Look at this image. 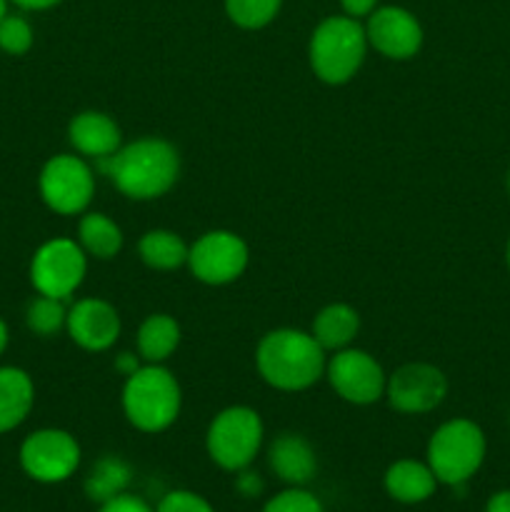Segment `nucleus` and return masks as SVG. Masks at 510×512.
I'll return each mask as SVG.
<instances>
[{
  "label": "nucleus",
  "instance_id": "obj_20",
  "mask_svg": "<svg viewBox=\"0 0 510 512\" xmlns=\"http://www.w3.org/2000/svg\"><path fill=\"white\" fill-rule=\"evenodd\" d=\"M180 325L175 318L165 313H155L140 325L138 330V353L145 363L160 365L178 350Z\"/></svg>",
  "mask_w": 510,
  "mask_h": 512
},
{
  "label": "nucleus",
  "instance_id": "obj_36",
  "mask_svg": "<svg viewBox=\"0 0 510 512\" xmlns=\"http://www.w3.org/2000/svg\"><path fill=\"white\" fill-rule=\"evenodd\" d=\"M8 15V0H0V20Z\"/></svg>",
  "mask_w": 510,
  "mask_h": 512
},
{
  "label": "nucleus",
  "instance_id": "obj_22",
  "mask_svg": "<svg viewBox=\"0 0 510 512\" xmlns=\"http://www.w3.org/2000/svg\"><path fill=\"white\" fill-rule=\"evenodd\" d=\"M188 245L173 230H148L140 238L138 253L148 268L175 270L188 263Z\"/></svg>",
  "mask_w": 510,
  "mask_h": 512
},
{
  "label": "nucleus",
  "instance_id": "obj_4",
  "mask_svg": "<svg viewBox=\"0 0 510 512\" xmlns=\"http://www.w3.org/2000/svg\"><path fill=\"white\" fill-rule=\"evenodd\" d=\"M180 385L163 365H143L128 375L123 388V410L130 425L143 433H163L180 413Z\"/></svg>",
  "mask_w": 510,
  "mask_h": 512
},
{
  "label": "nucleus",
  "instance_id": "obj_19",
  "mask_svg": "<svg viewBox=\"0 0 510 512\" xmlns=\"http://www.w3.org/2000/svg\"><path fill=\"white\" fill-rule=\"evenodd\" d=\"M360 330V318L350 305L333 303L328 308L320 310L313 320V338L318 340L320 348L328 353H338L345 350L355 340Z\"/></svg>",
  "mask_w": 510,
  "mask_h": 512
},
{
  "label": "nucleus",
  "instance_id": "obj_11",
  "mask_svg": "<svg viewBox=\"0 0 510 512\" xmlns=\"http://www.w3.org/2000/svg\"><path fill=\"white\" fill-rule=\"evenodd\" d=\"M325 375L335 393L353 405L378 403L388 385V375L383 373L378 360L365 350L353 348L338 350L325 365Z\"/></svg>",
  "mask_w": 510,
  "mask_h": 512
},
{
  "label": "nucleus",
  "instance_id": "obj_35",
  "mask_svg": "<svg viewBox=\"0 0 510 512\" xmlns=\"http://www.w3.org/2000/svg\"><path fill=\"white\" fill-rule=\"evenodd\" d=\"M5 348H8V325L0 320V355H3Z\"/></svg>",
  "mask_w": 510,
  "mask_h": 512
},
{
  "label": "nucleus",
  "instance_id": "obj_8",
  "mask_svg": "<svg viewBox=\"0 0 510 512\" xmlns=\"http://www.w3.org/2000/svg\"><path fill=\"white\" fill-rule=\"evenodd\" d=\"M40 198L53 213L78 215L90 205L95 193V175L78 155H55L40 170Z\"/></svg>",
  "mask_w": 510,
  "mask_h": 512
},
{
  "label": "nucleus",
  "instance_id": "obj_37",
  "mask_svg": "<svg viewBox=\"0 0 510 512\" xmlns=\"http://www.w3.org/2000/svg\"><path fill=\"white\" fill-rule=\"evenodd\" d=\"M505 260H508V270H510V238H508V250H505Z\"/></svg>",
  "mask_w": 510,
  "mask_h": 512
},
{
  "label": "nucleus",
  "instance_id": "obj_23",
  "mask_svg": "<svg viewBox=\"0 0 510 512\" xmlns=\"http://www.w3.org/2000/svg\"><path fill=\"white\" fill-rule=\"evenodd\" d=\"M130 478H133L130 465L125 460L115 458V455H108V458L98 460L90 470L88 480H85V495L93 503H105V500L125 493Z\"/></svg>",
  "mask_w": 510,
  "mask_h": 512
},
{
  "label": "nucleus",
  "instance_id": "obj_1",
  "mask_svg": "<svg viewBox=\"0 0 510 512\" xmlns=\"http://www.w3.org/2000/svg\"><path fill=\"white\" fill-rule=\"evenodd\" d=\"M98 168L115 188L133 200H155L168 193L180 175V155L170 143L158 138L120 145L118 153L98 158Z\"/></svg>",
  "mask_w": 510,
  "mask_h": 512
},
{
  "label": "nucleus",
  "instance_id": "obj_12",
  "mask_svg": "<svg viewBox=\"0 0 510 512\" xmlns=\"http://www.w3.org/2000/svg\"><path fill=\"white\" fill-rule=\"evenodd\" d=\"M448 393V380L435 365L410 363L395 370L385 385V398L398 413L423 415L438 408Z\"/></svg>",
  "mask_w": 510,
  "mask_h": 512
},
{
  "label": "nucleus",
  "instance_id": "obj_14",
  "mask_svg": "<svg viewBox=\"0 0 510 512\" xmlns=\"http://www.w3.org/2000/svg\"><path fill=\"white\" fill-rule=\"evenodd\" d=\"M68 335L73 343H78L90 353H103L110 345H115L120 335V315L110 303L100 298L78 300L68 310Z\"/></svg>",
  "mask_w": 510,
  "mask_h": 512
},
{
  "label": "nucleus",
  "instance_id": "obj_15",
  "mask_svg": "<svg viewBox=\"0 0 510 512\" xmlns=\"http://www.w3.org/2000/svg\"><path fill=\"white\" fill-rule=\"evenodd\" d=\"M68 138L78 153L95 160L118 153L120 143H123L118 123L98 110H85V113L75 115L68 125Z\"/></svg>",
  "mask_w": 510,
  "mask_h": 512
},
{
  "label": "nucleus",
  "instance_id": "obj_34",
  "mask_svg": "<svg viewBox=\"0 0 510 512\" xmlns=\"http://www.w3.org/2000/svg\"><path fill=\"white\" fill-rule=\"evenodd\" d=\"M13 3L25 10H48L53 8V5H58L60 0H13Z\"/></svg>",
  "mask_w": 510,
  "mask_h": 512
},
{
  "label": "nucleus",
  "instance_id": "obj_13",
  "mask_svg": "<svg viewBox=\"0 0 510 512\" xmlns=\"http://www.w3.org/2000/svg\"><path fill=\"white\" fill-rule=\"evenodd\" d=\"M368 45L390 60H408L423 48V25L410 10L398 5L375 8L365 25Z\"/></svg>",
  "mask_w": 510,
  "mask_h": 512
},
{
  "label": "nucleus",
  "instance_id": "obj_16",
  "mask_svg": "<svg viewBox=\"0 0 510 512\" xmlns=\"http://www.w3.org/2000/svg\"><path fill=\"white\" fill-rule=\"evenodd\" d=\"M268 463L273 473L278 475L283 483L300 488V485L310 483L318 470V460H315V450L305 438L295 433H285L270 445Z\"/></svg>",
  "mask_w": 510,
  "mask_h": 512
},
{
  "label": "nucleus",
  "instance_id": "obj_24",
  "mask_svg": "<svg viewBox=\"0 0 510 512\" xmlns=\"http://www.w3.org/2000/svg\"><path fill=\"white\" fill-rule=\"evenodd\" d=\"M25 320H28V328L33 330L35 335H40V338H50V335L63 330L65 323H68V308H65V300L38 293V298L28 305Z\"/></svg>",
  "mask_w": 510,
  "mask_h": 512
},
{
  "label": "nucleus",
  "instance_id": "obj_30",
  "mask_svg": "<svg viewBox=\"0 0 510 512\" xmlns=\"http://www.w3.org/2000/svg\"><path fill=\"white\" fill-rule=\"evenodd\" d=\"M238 493L245 495V498H258L260 493H263V480H260L258 473H250L248 468L240 470L238 475Z\"/></svg>",
  "mask_w": 510,
  "mask_h": 512
},
{
  "label": "nucleus",
  "instance_id": "obj_5",
  "mask_svg": "<svg viewBox=\"0 0 510 512\" xmlns=\"http://www.w3.org/2000/svg\"><path fill=\"white\" fill-rule=\"evenodd\" d=\"M485 460V435L473 420L455 418L440 425L428 443V465L438 483L458 488L468 483Z\"/></svg>",
  "mask_w": 510,
  "mask_h": 512
},
{
  "label": "nucleus",
  "instance_id": "obj_17",
  "mask_svg": "<svg viewBox=\"0 0 510 512\" xmlns=\"http://www.w3.org/2000/svg\"><path fill=\"white\" fill-rule=\"evenodd\" d=\"M385 490L403 505L425 503L438 490V478L428 463L420 460H398L385 470Z\"/></svg>",
  "mask_w": 510,
  "mask_h": 512
},
{
  "label": "nucleus",
  "instance_id": "obj_10",
  "mask_svg": "<svg viewBox=\"0 0 510 512\" xmlns=\"http://www.w3.org/2000/svg\"><path fill=\"white\" fill-rule=\"evenodd\" d=\"M248 245L230 230H210L188 250L190 273L205 285H228L248 268Z\"/></svg>",
  "mask_w": 510,
  "mask_h": 512
},
{
  "label": "nucleus",
  "instance_id": "obj_27",
  "mask_svg": "<svg viewBox=\"0 0 510 512\" xmlns=\"http://www.w3.org/2000/svg\"><path fill=\"white\" fill-rule=\"evenodd\" d=\"M263 512H325L320 500L303 488H288L270 498Z\"/></svg>",
  "mask_w": 510,
  "mask_h": 512
},
{
  "label": "nucleus",
  "instance_id": "obj_2",
  "mask_svg": "<svg viewBox=\"0 0 510 512\" xmlns=\"http://www.w3.org/2000/svg\"><path fill=\"white\" fill-rule=\"evenodd\" d=\"M255 365L268 385L285 393L308 390L325 375V350L313 333L295 328L270 330L255 350Z\"/></svg>",
  "mask_w": 510,
  "mask_h": 512
},
{
  "label": "nucleus",
  "instance_id": "obj_18",
  "mask_svg": "<svg viewBox=\"0 0 510 512\" xmlns=\"http://www.w3.org/2000/svg\"><path fill=\"white\" fill-rule=\"evenodd\" d=\"M33 380L20 368H0V433L18 428L33 410Z\"/></svg>",
  "mask_w": 510,
  "mask_h": 512
},
{
  "label": "nucleus",
  "instance_id": "obj_26",
  "mask_svg": "<svg viewBox=\"0 0 510 512\" xmlns=\"http://www.w3.org/2000/svg\"><path fill=\"white\" fill-rule=\"evenodd\" d=\"M33 45V28L20 15H5L0 20V50L10 55H25Z\"/></svg>",
  "mask_w": 510,
  "mask_h": 512
},
{
  "label": "nucleus",
  "instance_id": "obj_31",
  "mask_svg": "<svg viewBox=\"0 0 510 512\" xmlns=\"http://www.w3.org/2000/svg\"><path fill=\"white\" fill-rule=\"evenodd\" d=\"M340 5H343L345 15H350V18H365V15H370L375 10V5H378V0H340Z\"/></svg>",
  "mask_w": 510,
  "mask_h": 512
},
{
  "label": "nucleus",
  "instance_id": "obj_25",
  "mask_svg": "<svg viewBox=\"0 0 510 512\" xmlns=\"http://www.w3.org/2000/svg\"><path fill=\"white\" fill-rule=\"evenodd\" d=\"M283 0H225V13L245 30L265 28L280 13Z\"/></svg>",
  "mask_w": 510,
  "mask_h": 512
},
{
  "label": "nucleus",
  "instance_id": "obj_3",
  "mask_svg": "<svg viewBox=\"0 0 510 512\" xmlns=\"http://www.w3.org/2000/svg\"><path fill=\"white\" fill-rule=\"evenodd\" d=\"M365 50H368V35L363 25L350 15H333L325 18L310 35V68L323 83L343 85L355 78L365 60Z\"/></svg>",
  "mask_w": 510,
  "mask_h": 512
},
{
  "label": "nucleus",
  "instance_id": "obj_32",
  "mask_svg": "<svg viewBox=\"0 0 510 512\" xmlns=\"http://www.w3.org/2000/svg\"><path fill=\"white\" fill-rule=\"evenodd\" d=\"M485 512H510V490H500L485 505Z\"/></svg>",
  "mask_w": 510,
  "mask_h": 512
},
{
  "label": "nucleus",
  "instance_id": "obj_7",
  "mask_svg": "<svg viewBox=\"0 0 510 512\" xmlns=\"http://www.w3.org/2000/svg\"><path fill=\"white\" fill-rule=\"evenodd\" d=\"M88 273V255L80 243L70 238H55L40 245L30 263V283L40 295L68 300Z\"/></svg>",
  "mask_w": 510,
  "mask_h": 512
},
{
  "label": "nucleus",
  "instance_id": "obj_9",
  "mask_svg": "<svg viewBox=\"0 0 510 512\" xmlns=\"http://www.w3.org/2000/svg\"><path fill=\"white\" fill-rule=\"evenodd\" d=\"M20 465L38 483H63L78 470L80 445L65 430H35L20 445Z\"/></svg>",
  "mask_w": 510,
  "mask_h": 512
},
{
  "label": "nucleus",
  "instance_id": "obj_21",
  "mask_svg": "<svg viewBox=\"0 0 510 512\" xmlns=\"http://www.w3.org/2000/svg\"><path fill=\"white\" fill-rule=\"evenodd\" d=\"M78 243L85 255L98 260H110L123 248V230L103 213L83 215L78 225Z\"/></svg>",
  "mask_w": 510,
  "mask_h": 512
},
{
  "label": "nucleus",
  "instance_id": "obj_29",
  "mask_svg": "<svg viewBox=\"0 0 510 512\" xmlns=\"http://www.w3.org/2000/svg\"><path fill=\"white\" fill-rule=\"evenodd\" d=\"M98 512H155V510L150 508L143 498H138V495L120 493L115 495V498L100 503Z\"/></svg>",
  "mask_w": 510,
  "mask_h": 512
},
{
  "label": "nucleus",
  "instance_id": "obj_38",
  "mask_svg": "<svg viewBox=\"0 0 510 512\" xmlns=\"http://www.w3.org/2000/svg\"><path fill=\"white\" fill-rule=\"evenodd\" d=\"M508 190H510V175H508Z\"/></svg>",
  "mask_w": 510,
  "mask_h": 512
},
{
  "label": "nucleus",
  "instance_id": "obj_28",
  "mask_svg": "<svg viewBox=\"0 0 510 512\" xmlns=\"http://www.w3.org/2000/svg\"><path fill=\"white\" fill-rule=\"evenodd\" d=\"M155 512H215V508L203 495L190 493V490H173L160 500Z\"/></svg>",
  "mask_w": 510,
  "mask_h": 512
},
{
  "label": "nucleus",
  "instance_id": "obj_33",
  "mask_svg": "<svg viewBox=\"0 0 510 512\" xmlns=\"http://www.w3.org/2000/svg\"><path fill=\"white\" fill-rule=\"evenodd\" d=\"M115 368H118L123 375H133L140 365H138V360H135V355L123 353L118 360H115Z\"/></svg>",
  "mask_w": 510,
  "mask_h": 512
},
{
  "label": "nucleus",
  "instance_id": "obj_6",
  "mask_svg": "<svg viewBox=\"0 0 510 512\" xmlns=\"http://www.w3.org/2000/svg\"><path fill=\"white\" fill-rule=\"evenodd\" d=\"M263 420L253 408L245 405H233L223 413L215 415L208 428L205 448H208L210 460L220 465L228 473H240L248 468L260 453L263 445Z\"/></svg>",
  "mask_w": 510,
  "mask_h": 512
}]
</instances>
